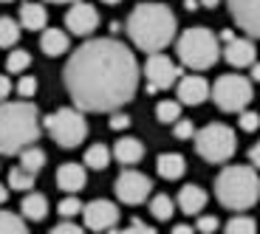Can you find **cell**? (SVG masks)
<instances>
[{"mask_svg":"<svg viewBox=\"0 0 260 234\" xmlns=\"http://www.w3.org/2000/svg\"><path fill=\"white\" fill-rule=\"evenodd\" d=\"M65 91L82 113H116L136 96V54L116 37L88 40L71 51L62 71Z\"/></svg>","mask_w":260,"mask_h":234,"instance_id":"cell-1","label":"cell"},{"mask_svg":"<svg viewBox=\"0 0 260 234\" xmlns=\"http://www.w3.org/2000/svg\"><path fill=\"white\" fill-rule=\"evenodd\" d=\"M176 14L164 3H139L127 17V37L139 51L161 54L176 40Z\"/></svg>","mask_w":260,"mask_h":234,"instance_id":"cell-2","label":"cell"},{"mask_svg":"<svg viewBox=\"0 0 260 234\" xmlns=\"http://www.w3.org/2000/svg\"><path fill=\"white\" fill-rule=\"evenodd\" d=\"M40 138V110L28 99L0 104V155H17Z\"/></svg>","mask_w":260,"mask_h":234,"instance_id":"cell-3","label":"cell"},{"mask_svg":"<svg viewBox=\"0 0 260 234\" xmlns=\"http://www.w3.org/2000/svg\"><path fill=\"white\" fill-rule=\"evenodd\" d=\"M215 198L223 209L243 212L260 201V175L252 164H229L215 178Z\"/></svg>","mask_w":260,"mask_h":234,"instance_id":"cell-4","label":"cell"},{"mask_svg":"<svg viewBox=\"0 0 260 234\" xmlns=\"http://www.w3.org/2000/svg\"><path fill=\"white\" fill-rule=\"evenodd\" d=\"M176 51L181 65L192 68V71H207L221 57V40L207 26H192V28H184V34L176 43Z\"/></svg>","mask_w":260,"mask_h":234,"instance_id":"cell-5","label":"cell"},{"mask_svg":"<svg viewBox=\"0 0 260 234\" xmlns=\"http://www.w3.org/2000/svg\"><path fill=\"white\" fill-rule=\"evenodd\" d=\"M43 127L51 136V141L62 150H74L88 138V119L79 107H59L43 119Z\"/></svg>","mask_w":260,"mask_h":234,"instance_id":"cell-6","label":"cell"},{"mask_svg":"<svg viewBox=\"0 0 260 234\" xmlns=\"http://www.w3.org/2000/svg\"><path fill=\"white\" fill-rule=\"evenodd\" d=\"M195 152L209 164H223L235 155L238 150V138H235V130L229 124H221V122H212L207 127L195 133Z\"/></svg>","mask_w":260,"mask_h":234,"instance_id":"cell-7","label":"cell"},{"mask_svg":"<svg viewBox=\"0 0 260 234\" xmlns=\"http://www.w3.org/2000/svg\"><path fill=\"white\" fill-rule=\"evenodd\" d=\"M252 79L241 76V73H223L212 85V102L223 113H243L252 102Z\"/></svg>","mask_w":260,"mask_h":234,"instance_id":"cell-8","label":"cell"},{"mask_svg":"<svg viewBox=\"0 0 260 234\" xmlns=\"http://www.w3.org/2000/svg\"><path fill=\"white\" fill-rule=\"evenodd\" d=\"M144 76H147V93L167 91L181 79V68L167 57V54H150L147 62H144Z\"/></svg>","mask_w":260,"mask_h":234,"instance_id":"cell-9","label":"cell"},{"mask_svg":"<svg viewBox=\"0 0 260 234\" xmlns=\"http://www.w3.org/2000/svg\"><path fill=\"white\" fill-rule=\"evenodd\" d=\"M113 189H116V198L124 206H139V203H144L150 198L153 181L144 172H139V169H124L122 175L116 178V186Z\"/></svg>","mask_w":260,"mask_h":234,"instance_id":"cell-10","label":"cell"},{"mask_svg":"<svg viewBox=\"0 0 260 234\" xmlns=\"http://www.w3.org/2000/svg\"><path fill=\"white\" fill-rule=\"evenodd\" d=\"M65 28L77 37H88L99 28V12L96 6H91L88 0H77L71 3V9L65 12Z\"/></svg>","mask_w":260,"mask_h":234,"instance_id":"cell-11","label":"cell"},{"mask_svg":"<svg viewBox=\"0 0 260 234\" xmlns=\"http://www.w3.org/2000/svg\"><path fill=\"white\" fill-rule=\"evenodd\" d=\"M82 217H85V226L91 228V231H111V228H116V223H119V209H116V203H111V201H91V203H85V209H82Z\"/></svg>","mask_w":260,"mask_h":234,"instance_id":"cell-12","label":"cell"},{"mask_svg":"<svg viewBox=\"0 0 260 234\" xmlns=\"http://www.w3.org/2000/svg\"><path fill=\"white\" fill-rule=\"evenodd\" d=\"M235 26L243 28L249 37L260 40V0H226Z\"/></svg>","mask_w":260,"mask_h":234,"instance_id":"cell-13","label":"cell"},{"mask_svg":"<svg viewBox=\"0 0 260 234\" xmlns=\"http://www.w3.org/2000/svg\"><path fill=\"white\" fill-rule=\"evenodd\" d=\"M176 96L181 104L187 107H195V104H204L207 96H212V88L207 85V79L198 76V73H189V76L178 79V88H176Z\"/></svg>","mask_w":260,"mask_h":234,"instance_id":"cell-14","label":"cell"},{"mask_svg":"<svg viewBox=\"0 0 260 234\" xmlns=\"http://www.w3.org/2000/svg\"><path fill=\"white\" fill-rule=\"evenodd\" d=\"M254 57H257V48L249 37H235L232 43L223 46V59H226L232 68H252Z\"/></svg>","mask_w":260,"mask_h":234,"instance_id":"cell-15","label":"cell"},{"mask_svg":"<svg viewBox=\"0 0 260 234\" xmlns=\"http://www.w3.org/2000/svg\"><path fill=\"white\" fill-rule=\"evenodd\" d=\"M85 178H88V172H85L82 164H62V167L57 169V186L62 189L65 195H77L79 189L85 186Z\"/></svg>","mask_w":260,"mask_h":234,"instance_id":"cell-16","label":"cell"},{"mask_svg":"<svg viewBox=\"0 0 260 234\" xmlns=\"http://www.w3.org/2000/svg\"><path fill=\"white\" fill-rule=\"evenodd\" d=\"M204 206H207V192L198 183H187L178 189V209L184 215H201Z\"/></svg>","mask_w":260,"mask_h":234,"instance_id":"cell-17","label":"cell"},{"mask_svg":"<svg viewBox=\"0 0 260 234\" xmlns=\"http://www.w3.org/2000/svg\"><path fill=\"white\" fill-rule=\"evenodd\" d=\"M113 158H116L119 164H124V167L139 164L144 158V144L139 141V138H133V136L119 138V141L113 144Z\"/></svg>","mask_w":260,"mask_h":234,"instance_id":"cell-18","label":"cell"},{"mask_svg":"<svg viewBox=\"0 0 260 234\" xmlns=\"http://www.w3.org/2000/svg\"><path fill=\"white\" fill-rule=\"evenodd\" d=\"M40 48H43L46 57H59V54H65L71 48V40H68V34L62 28H43V34H40Z\"/></svg>","mask_w":260,"mask_h":234,"instance_id":"cell-19","label":"cell"},{"mask_svg":"<svg viewBox=\"0 0 260 234\" xmlns=\"http://www.w3.org/2000/svg\"><path fill=\"white\" fill-rule=\"evenodd\" d=\"M20 215L26 220H46L48 217V198L43 192H26L20 203Z\"/></svg>","mask_w":260,"mask_h":234,"instance_id":"cell-20","label":"cell"},{"mask_svg":"<svg viewBox=\"0 0 260 234\" xmlns=\"http://www.w3.org/2000/svg\"><path fill=\"white\" fill-rule=\"evenodd\" d=\"M156 169L164 181H178V178L187 172V161H184V155H178V152H164V155H158Z\"/></svg>","mask_w":260,"mask_h":234,"instance_id":"cell-21","label":"cell"},{"mask_svg":"<svg viewBox=\"0 0 260 234\" xmlns=\"http://www.w3.org/2000/svg\"><path fill=\"white\" fill-rule=\"evenodd\" d=\"M48 23V12L43 3H23L20 6V26L28 28V31H40V28H46Z\"/></svg>","mask_w":260,"mask_h":234,"instance_id":"cell-22","label":"cell"},{"mask_svg":"<svg viewBox=\"0 0 260 234\" xmlns=\"http://www.w3.org/2000/svg\"><path fill=\"white\" fill-rule=\"evenodd\" d=\"M82 164H88V169H96L99 172V169H105L111 164V150H108L105 144H91L82 155Z\"/></svg>","mask_w":260,"mask_h":234,"instance_id":"cell-23","label":"cell"},{"mask_svg":"<svg viewBox=\"0 0 260 234\" xmlns=\"http://www.w3.org/2000/svg\"><path fill=\"white\" fill-rule=\"evenodd\" d=\"M46 161H48V155L40 150V147H26V150L20 152V167L28 169L31 175H37L40 169L46 167Z\"/></svg>","mask_w":260,"mask_h":234,"instance_id":"cell-24","label":"cell"},{"mask_svg":"<svg viewBox=\"0 0 260 234\" xmlns=\"http://www.w3.org/2000/svg\"><path fill=\"white\" fill-rule=\"evenodd\" d=\"M156 119L161 124H176L181 119V102L178 99H164L156 104Z\"/></svg>","mask_w":260,"mask_h":234,"instance_id":"cell-25","label":"cell"},{"mask_svg":"<svg viewBox=\"0 0 260 234\" xmlns=\"http://www.w3.org/2000/svg\"><path fill=\"white\" fill-rule=\"evenodd\" d=\"M20 40V23L12 17H0V48H14Z\"/></svg>","mask_w":260,"mask_h":234,"instance_id":"cell-26","label":"cell"},{"mask_svg":"<svg viewBox=\"0 0 260 234\" xmlns=\"http://www.w3.org/2000/svg\"><path fill=\"white\" fill-rule=\"evenodd\" d=\"M223 234H257V223H254V217H249V215H235V217L226 220Z\"/></svg>","mask_w":260,"mask_h":234,"instance_id":"cell-27","label":"cell"},{"mask_svg":"<svg viewBox=\"0 0 260 234\" xmlns=\"http://www.w3.org/2000/svg\"><path fill=\"white\" fill-rule=\"evenodd\" d=\"M0 234H28V226L20 215L0 209Z\"/></svg>","mask_w":260,"mask_h":234,"instance_id":"cell-28","label":"cell"},{"mask_svg":"<svg viewBox=\"0 0 260 234\" xmlns=\"http://www.w3.org/2000/svg\"><path fill=\"white\" fill-rule=\"evenodd\" d=\"M173 212H176V203H173V198H170V195L150 198V215L156 217V220H170Z\"/></svg>","mask_w":260,"mask_h":234,"instance_id":"cell-29","label":"cell"},{"mask_svg":"<svg viewBox=\"0 0 260 234\" xmlns=\"http://www.w3.org/2000/svg\"><path fill=\"white\" fill-rule=\"evenodd\" d=\"M34 186V175L23 167H14L9 172V189H17V192H31Z\"/></svg>","mask_w":260,"mask_h":234,"instance_id":"cell-30","label":"cell"},{"mask_svg":"<svg viewBox=\"0 0 260 234\" xmlns=\"http://www.w3.org/2000/svg\"><path fill=\"white\" fill-rule=\"evenodd\" d=\"M28 65H31V54L23 51V48H14V51L9 54V59H6V71L9 73H23Z\"/></svg>","mask_w":260,"mask_h":234,"instance_id":"cell-31","label":"cell"},{"mask_svg":"<svg viewBox=\"0 0 260 234\" xmlns=\"http://www.w3.org/2000/svg\"><path fill=\"white\" fill-rule=\"evenodd\" d=\"M82 209H85V203L79 201L77 195H65L62 201L57 203V212H59V217H62V220H68V217L79 215V212H82Z\"/></svg>","mask_w":260,"mask_h":234,"instance_id":"cell-32","label":"cell"},{"mask_svg":"<svg viewBox=\"0 0 260 234\" xmlns=\"http://www.w3.org/2000/svg\"><path fill=\"white\" fill-rule=\"evenodd\" d=\"M105 234H158V231H156L153 226H147L144 220H139V217H133L127 228H111V231H105Z\"/></svg>","mask_w":260,"mask_h":234,"instance_id":"cell-33","label":"cell"},{"mask_svg":"<svg viewBox=\"0 0 260 234\" xmlns=\"http://www.w3.org/2000/svg\"><path fill=\"white\" fill-rule=\"evenodd\" d=\"M195 124L189 122V119H178L176 124H173V136L178 138V141H189V138H195Z\"/></svg>","mask_w":260,"mask_h":234,"instance_id":"cell-34","label":"cell"},{"mask_svg":"<svg viewBox=\"0 0 260 234\" xmlns=\"http://www.w3.org/2000/svg\"><path fill=\"white\" fill-rule=\"evenodd\" d=\"M14 91H17V96H20V99L34 96V91H37V79H34V76H20V79H17V85H14Z\"/></svg>","mask_w":260,"mask_h":234,"instance_id":"cell-35","label":"cell"},{"mask_svg":"<svg viewBox=\"0 0 260 234\" xmlns=\"http://www.w3.org/2000/svg\"><path fill=\"white\" fill-rule=\"evenodd\" d=\"M238 124H241V130L243 133H254L260 127V113H254V110H243L241 113V119H238Z\"/></svg>","mask_w":260,"mask_h":234,"instance_id":"cell-36","label":"cell"},{"mask_svg":"<svg viewBox=\"0 0 260 234\" xmlns=\"http://www.w3.org/2000/svg\"><path fill=\"white\" fill-rule=\"evenodd\" d=\"M218 217L215 215H198V223H195V231H201V234H215L218 231Z\"/></svg>","mask_w":260,"mask_h":234,"instance_id":"cell-37","label":"cell"},{"mask_svg":"<svg viewBox=\"0 0 260 234\" xmlns=\"http://www.w3.org/2000/svg\"><path fill=\"white\" fill-rule=\"evenodd\" d=\"M108 127L111 130H127L130 127V116H124V113H111V119H108Z\"/></svg>","mask_w":260,"mask_h":234,"instance_id":"cell-38","label":"cell"},{"mask_svg":"<svg viewBox=\"0 0 260 234\" xmlns=\"http://www.w3.org/2000/svg\"><path fill=\"white\" fill-rule=\"evenodd\" d=\"M48 234H85V231L77 226V223H68V220H62V223H57V226H54Z\"/></svg>","mask_w":260,"mask_h":234,"instance_id":"cell-39","label":"cell"},{"mask_svg":"<svg viewBox=\"0 0 260 234\" xmlns=\"http://www.w3.org/2000/svg\"><path fill=\"white\" fill-rule=\"evenodd\" d=\"M9 93H12V79H9L6 73H0V104L9 99Z\"/></svg>","mask_w":260,"mask_h":234,"instance_id":"cell-40","label":"cell"},{"mask_svg":"<svg viewBox=\"0 0 260 234\" xmlns=\"http://www.w3.org/2000/svg\"><path fill=\"white\" fill-rule=\"evenodd\" d=\"M249 164H252L254 169H260V141L254 144L252 150H249Z\"/></svg>","mask_w":260,"mask_h":234,"instance_id":"cell-41","label":"cell"},{"mask_svg":"<svg viewBox=\"0 0 260 234\" xmlns=\"http://www.w3.org/2000/svg\"><path fill=\"white\" fill-rule=\"evenodd\" d=\"M218 40H221L223 46H226V43H232V40H235V31H232V28H223V31L218 34Z\"/></svg>","mask_w":260,"mask_h":234,"instance_id":"cell-42","label":"cell"},{"mask_svg":"<svg viewBox=\"0 0 260 234\" xmlns=\"http://www.w3.org/2000/svg\"><path fill=\"white\" fill-rule=\"evenodd\" d=\"M173 234H195V228L187 226V223H178V226L173 228Z\"/></svg>","mask_w":260,"mask_h":234,"instance_id":"cell-43","label":"cell"},{"mask_svg":"<svg viewBox=\"0 0 260 234\" xmlns=\"http://www.w3.org/2000/svg\"><path fill=\"white\" fill-rule=\"evenodd\" d=\"M184 9H187V12H195V9H201V0H184Z\"/></svg>","mask_w":260,"mask_h":234,"instance_id":"cell-44","label":"cell"},{"mask_svg":"<svg viewBox=\"0 0 260 234\" xmlns=\"http://www.w3.org/2000/svg\"><path fill=\"white\" fill-rule=\"evenodd\" d=\"M9 201V183H0V206Z\"/></svg>","mask_w":260,"mask_h":234,"instance_id":"cell-45","label":"cell"},{"mask_svg":"<svg viewBox=\"0 0 260 234\" xmlns=\"http://www.w3.org/2000/svg\"><path fill=\"white\" fill-rule=\"evenodd\" d=\"M252 82H260V62L252 65Z\"/></svg>","mask_w":260,"mask_h":234,"instance_id":"cell-46","label":"cell"},{"mask_svg":"<svg viewBox=\"0 0 260 234\" xmlns=\"http://www.w3.org/2000/svg\"><path fill=\"white\" fill-rule=\"evenodd\" d=\"M218 3H221V0H201V6H204V9H215Z\"/></svg>","mask_w":260,"mask_h":234,"instance_id":"cell-47","label":"cell"},{"mask_svg":"<svg viewBox=\"0 0 260 234\" xmlns=\"http://www.w3.org/2000/svg\"><path fill=\"white\" fill-rule=\"evenodd\" d=\"M105 6H116V3H122V0H102Z\"/></svg>","mask_w":260,"mask_h":234,"instance_id":"cell-48","label":"cell"},{"mask_svg":"<svg viewBox=\"0 0 260 234\" xmlns=\"http://www.w3.org/2000/svg\"><path fill=\"white\" fill-rule=\"evenodd\" d=\"M46 3H77V0H46Z\"/></svg>","mask_w":260,"mask_h":234,"instance_id":"cell-49","label":"cell"},{"mask_svg":"<svg viewBox=\"0 0 260 234\" xmlns=\"http://www.w3.org/2000/svg\"><path fill=\"white\" fill-rule=\"evenodd\" d=\"M0 3H12V0H0Z\"/></svg>","mask_w":260,"mask_h":234,"instance_id":"cell-50","label":"cell"}]
</instances>
